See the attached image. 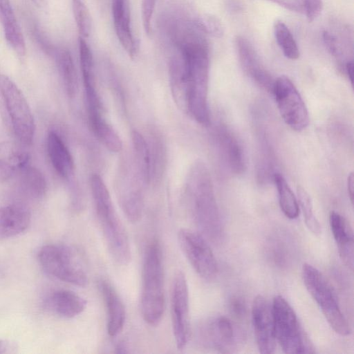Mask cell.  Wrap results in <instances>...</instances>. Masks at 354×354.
<instances>
[{
    "label": "cell",
    "mask_w": 354,
    "mask_h": 354,
    "mask_svg": "<svg viewBox=\"0 0 354 354\" xmlns=\"http://www.w3.org/2000/svg\"><path fill=\"white\" fill-rule=\"evenodd\" d=\"M302 9L305 12L308 22H313L322 13V0H302Z\"/></svg>",
    "instance_id": "obj_35"
},
{
    "label": "cell",
    "mask_w": 354,
    "mask_h": 354,
    "mask_svg": "<svg viewBox=\"0 0 354 354\" xmlns=\"http://www.w3.org/2000/svg\"><path fill=\"white\" fill-rule=\"evenodd\" d=\"M347 188L348 196L350 198L351 203L353 201V190H354V176L353 173H351L348 176L347 180Z\"/></svg>",
    "instance_id": "obj_40"
},
{
    "label": "cell",
    "mask_w": 354,
    "mask_h": 354,
    "mask_svg": "<svg viewBox=\"0 0 354 354\" xmlns=\"http://www.w3.org/2000/svg\"><path fill=\"white\" fill-rule=\"evenodd\" d=\"M0 109L7 125L22 144H32L35 122L24 94L6 75H0Z\"/></svg>",
    "instance_id": "obj_5"
},
{
    "label": "cell",
    "mask_w": 354,
    "mask_h": 354,
    "mask_svg": "<svg viewBox=\"0 0 354 354\" xmlns=\"http://www.w3.org/2000/svg\"><path fill=\"white\" fill-rule=\"evenodd\" d=\"M178 240L196 272L204 279H214L218 272V265L206 239L198 232L181 229L178 233Z\"/></svg>",
    "instance_id": "obj_11"
},
{
    "label": "cell",
    "mask_w": 354,
    "mask_h": 354,
    "mask_svg": "<svg viewBox=\"0 0 354 354\" xmlns=\"http://www.w3.org/2000/svg\"><path fill=\"white\" fill-rule=\"evenodd\" d=\"M28 153L12 142H0V182L9 180L28 163Z\"/></svg>",
    "instance_id": "obj_22"
},
{
    "label": "cell",
    "mask_w": 354,
    "mask_h": 354,
    "mask_svg": "<svg viewBox=\"0 0 354 354\" xmlns=\"http://www.w3.org/2000/svg\"><path fill=\"white\" fill-rule=\"evenodd\" d=\"M322 37L327 50L335 57H340L342 55V50L336 37L327 30L323 32Z\"/></svg>",
    "instance_id": "obj_36"
},
{
    "label": "cell",
    "mask_w": 354,
    "mask_h": 354,
    "mask_svg": "<svg viewBox=\"0 0 354 354\" xmlns=\"http://www.w3.org/2000/svg\"><path fill=\"white\" fill-rule=\"evenodd\" d=\"M271 91L285 123L297 132L305 129L309 124L308 109L292 82L281 75L274 80Z\"/></svg>",
    "instance_id": "obj_9"
},
{
    "label": "cell",
    "mask_w": 354,
    "mask_h": 354,
    "mask_svg": "<svg viewBox=\"0 0 354 354\" xmlns=\"http://www.w3.org/2000/svg\"><path fill=\"white\" fill-rule=\"evenodd\" d=\"M142 275V316L147 324L156 326L162 318L165 305L162 252L156 240L145 250Z\"/></svg>",
    "instance_id": "obj_4"
},
{
    "label": "cell",
    "mask_w": 354,
    "mask_h": 354,
    "mask_svg": "<svg viewBox=\"0 0 354 354\" xmlns=\"http://www.w3.org/2000/svg\"><path fill=\"white\" fill-rule=\"evenodd\" d=\"M38 260L46 273L60 281L81 287L88 282L85 267L77 251L71 246L44 245L38 253Z\"/></svg>",
    "instance_id": "obj_6"
},
{
    "label": "cell",
    "mask_w": 354,
    "mask_h": 354,
    "mask_svg": "<svg viewBox=\"0 0 354 354\" xmlns=\"http://www.w3.org/2000/svg\"><path fill=\"white\" fill-rule=\"evenodd\" d=\"M194 33L189 31L183 35L176 44L187 71L186 112L198 123L207 126L210 122L207 103L209 51L205 39Z\"/></svg>",
    "instance_id": "obj_1"
},
{
    "label": "cell",
    "mask_w": 354,
    "mask_h": 354,
    "mask_svg": "<svg viewBox=\"0 0 354 354\" xmlns=\"http://www.w3.org/2000/svg\"><path fill=\"white\" fill-rule=\"evenodd\" d=\"M5 37L11 48L20 57L26 55L25 39L19 24L3 28Z\"/></svg>",
    "instance_id": "obj_32"
},
{
    "label": "cell",
    "mask_w": 354,
    "mask_h": 354,
    "mask_svg": "<svg viewBox=\"0 0 354 354\" xmlns=\"http://www.w3.org/2000/svg\"><path fill=\"white\" fill-rule=\"evenodd\" d=\"M118 182L116 192L121 208L129 221L136 223L142 215V184H145L136 167L124 168Z\"/></svg>",
    "instance_id": "obj_12"
},
{
    "label": "cell",
    "mask_w": 354,
    "mask_h": 354,
    "mask_svg": "<svg viewBox=\"0 0 354 354\" xmlns=\"http://www.w3.org/2000/svg\"><path fill=\"white\" fill-rule=\"evenodd\" d=\"M252 322L260 353L271 354L275 351L276 338L272 306L262 295H257L252 305Z\"/></svg>",
    "instance_id": "obj_13"
},
{
    "label": "cell",
    "mask_w": 354,
    "mask_h": 354,
    "mask_svg": "<svg viewBox=\"0 0 354 354\" xmlns=\"http://www.w3.org/2000/svg\"><path fill=\"white\" fill-rule=\"evenodd\" d=\"M274 2L288 10L301 12L302 9V0H268Z\"/></svg>",
    "instance_id": "obj_37"
},
{
    "label": "cell",
    "mask_w": 354,
    "mask_h": 354,
    "mask_svg": "<svg viewBox=\"0 0 354 354\" xmlns=\"http://www.w3.org/2000/svg\"><path fill=\"white\" fill-rule=\"evenodd\" d=\"M197 28L209 35L221 38L224 34V28L220 19L211 14H203L195 21Z\"/></svg>",
    "instance_id": "obj_31"
},
{
    "label": "cell",
    "mask_w": 354,
    "mask_h": 354,
    "mask_svg": "<svg viewBox=\"0 0 354 354\" xmlns=\"http://www.w3.org/2000/svg\"><path fill=\"white\" fill-rule=\"evenodd\" d=\"M37 6H42L44 5L46 0H31Z\"/></svg>",
    "instance_id": "obj_43"
},
{
    "label": "cell",
    "mask_w": 354,
    "mask_h": 354,
    "mask_svg": "<svg viewBox=\"0 0 354 354\" xmlns=\"http://www.w3.org/2000/svg\"><path fill=\"white\" fill-rule=\"evenodd\" d=\"M304 283L333 329L342 336L348 335L351 327L343 315L331 286L322 273L308 263L302 267Z\"/></svg>",
    "instance_id": "obj_7"
},
{
    "label": "cell",
    "mask_w": 354,
    "mask_h": 354,
    "mask_svg": "<svg viewBox=\"0 0 354 354\" xmlns=\"http://www.w3.org/2000/svg\"><path fill=\"white\" fill-rule=\"evenodd\" d=\"M235 46L240 64L243 71L261 87L271 91L273 80L261 64L250 41L243 36H237Z\"/></svg>",
    "instance_id": "obj_14"
},
{
    "label": "cell",
    "mask_w": 354,
    "mask_h": 354,
    "mask_svg": "<svg viewBox=\"0 0 354 354\" xmlns=\"http://www.w3.org/2000/svg\"><path fill=\"white\" fill-rule=\"evenodd\" d=\"M127 346L124 342H120L115 347V352L118 353H128Z\"/></svg>",
    "instance_id": "obj_42"
},
{
    "label": "cell",
    "mask_w": 354,
    "mask_h": 354,
    "mask_svg": "<svg viewBox=\"0 0 354 354\" xmlns=\"http://www.w3.org/2000/svg\"><path fill=\"white\" fill-rule=\"evenodd\" d=\"M45 308L64 318H73L81 314L86 307V301L77 293L68 290H56L44 300Z\"/></svg>",
    "instance_id": "obj_18"
},
{
    "label": "cell",
    "mask_w": 354,
    "mask_h": 354,
    "mask_svg": "<svg viewBox=\"0 0 354 354\" xmlns=\"http://www.w3.org/2000/svg\"><path fill=\"white\" fill-rule=\"evenodd\" d=\"M47 149L57 174L64 178H69L74 171L73 160L62 138L55 131H50L48 135Z\"/></svg>",
    "instance_id": "obj_23"
},
{
    "label": "cell",
    "mask_w": 354,
    "mask_h": 354,
    "mask_svg": "<svg viewBox=\"0 0 354 354\" xmlns=\"http://www.w3.org/2000/svg\"><path fill=\"white\" fill-rule=\"evenodd\" d=\"M232 313L237 317H243L245 312V305L243 300L239 297H233L230 303Z\"/></svg>",
    "instance_id": "obj_38"
},
{
    "label": "cell",
    "mask_w": 354,
    "mask_h": 354,
    "mask_svg": "<svg viewBox=\"0 0 354 354\" xmlns=\"http://www.w3.org/2000/svg\"><path fill=\"white\" fill-rule=\"evenodd\" d=\"M18 349V346L15 342L8 339H0V354L16 353Z\"/></svg>",
    "instance_id": "obj_39"
},
{
    "label": "cell",
    "mask_w": 354,
    "mask_h": 354,
    "mask_svg": "<svg viewBox=\"0 0 354 354\" xmlns=\"http://www.w3.org/2000/svg\"><path fill=\"white\" fill-rule=\"evenodd\" d=\"M106 310V330L111 337H116L123 330L126 320L124 303L113 285L106 279L98 283Z\"/></svg>",
    "instance_id": "obj_15"
},
{
    "label": "cell",
    "mask_w": 354,
    "mask_h": 354,
    "mask_svg": "<svg viewBox=\"0 0 354 354\" xmlns=\"http://www.w3.org/2000/svg\"><path fill=\"white\" fill-rule=\"evenodd\" d=\"M57 64L68 95L75 96L77 79L73 59L68 50L62 49L57 54Z\"/></svg>",
    "instance_id": "obj_27"
},
{
    "label": "cell",
    "mask_w": 354,
    "mask_h": 354,
    "mask_svg": "<svg viewBox=\"0 0 354 354\" xmlns=\"http://www.w3.org/2000/svg\"><path fill=\"white\" fill-rule=\"evenodd\" d=\"M272 310L275 338L283 352L288 354L313 353L297 317L288 302L280 295L275 296Z\"/></svg>",
    "instance_id": "obj_8"
},
{
    "label": "cell",
    "mask_w": 354,
    "mask_h": 354,
    "mask_svg": "<svg viewBox=\"0 0 354 354\" xmlns=\"http://www.w3.org/2000/svg\"><path fill=\"white\" fill-rule=\"evenodd\" d=\"M186 194L192 216L200 234L209 241L218 240L222 233L220 213L210 174L201 160L190 169Z\"/></svg>",
    "instance_id": "obj_2"
},
{
    "label": "cell",
    "mask_w": 354,
    "mask_h": 354,
    "mask_svg": "<svg viewBox=\"0 0 354 354\" xmlns=\"http://www.w3.org/2000/svg\"><path fill=\"white\" fill-rule=\"evenodd\" d=\"M0 23L3 28L18 24L10 0H0Z\"/></svg>",
    "instance_id": "obj_34"
},
{
    "label": "cell",
    "mask_w": 354,
    "mask_h": 354,
    "mask_svg": "<svg viewBox=\"0 0 354 354\" xmlns=\"http://www.w3.org/2000/svg\"><path fill=\"white\" fill-rule=\"evenodd\" d=\"M111 11L117 37L129 56L133 58L138 44L131 28L129 0H111Z\"/></svg>",
    "instance_id": "obj_16"
},
{
    "label": "cell",
    "mask_w": 354,
    "mask_h": 354,
    "mask_svg": "<svg viewBox=\"0 0 354 354\" xmlns=\"http://www.w3.org/2000/svg\"><path fill=\"white\" fill-rule=\"evenodd\" d=\"M132 142L136 169L145 184L151 178L150 153L147 142L138 131L132 132Z\"/></svg>",
    "instance_id": "obj_25"
},
{
    "label": "cell",
    "mask_w": 354,
    "mask_h": 354,
    "mask_svg": "<svg viewBox=\"0 0 354 354\" xmlns=\"http://www.w3.org/2000/svg\"><path fill=\"white\" fill-rule=\"evenodd\" d=\"M297 196L307 227L314 234H319L322 232L321 225L313 212L312 201L309 194L303 187H298Z\"/></svg>",
    "instance_id": "obj_29"
},
{
    "label": "cell",
    "mask_w": 354,
    "mask_h": 354,
    "mask_svg": "<svg viewBox=\"0 0 354 354\" xmlns=\"http://www.w3.org/2000/svg\"><path fill=\"white\" fill-rule=\"evenodd\" d=\"M171 317L176 345L183 349L190 337V319L188 284L182 270L175 273L172 281Z\"/></svg>",
    "instance_id": "obj_10"
},
{
    "label": "cell",
    "mask_w": 354,
    "mask_h": 354,
    "mask_svg": "<svg viewBox=\"0 0 354 354\" xmlns=\"http://www.w3.org/2000/svg\"><path fill=\"white\" fill-rule=\"evenodd\" d=\"M274 181L277 189L279 205L285 216L296 218L299 213V203L284 177L279 173L274 174Z\"/></svg>",
    "instance_id": "obj_26"
},
{
    "label": "cell",
    "mask_w": 354,
    "mask_h": 354,
    "mask_svg": "<svg viewBox=\"0 0 354 354\" xmlns=\"http://www.w3.org/2000/svg\"><path fill=\"white\" fill-rule=\"evenodd\" d=\"M216 139L223 158L229 169L235 174L244 172V153L234 133L225 125H221L216 131Z\"/></svg>",
    "instance_id": "obj_19"
},
{
    "label": "cell",
    "mask_w": 354,
    "mask_h": 354,
    "mask_svg": "<svg viewBox=\"0 0 354 354\" xmlns=\"http://www.w3.org/2000/svg\"><path fill=\"white\" fill-rule=\"evenodd\" d=\"M157 0H142L141 17L145 33L149 35L151 32V19Z\"/></svg>",
    "instance_id": "obj_33"
},
{
    "label": "cell",
    "mask_w": 354,
    "mask_h": 354,
    "mask_svg": "<svg viewBox=\"0 0 354 354\" xmlns=\"http://www.w3.org/2000/svg\"><path fill=\"white\" fill-rule=\"evenodd\" d=\"M345 71L348 75L351 84L353 85V60L348 61L345 65Z\"/></svg>",
    "instance_id": "obj_41"
},
{
    "label": "cell",
    "mask_w": 354,
    "mask_h": 354,
    "mask_svg": "<svg viewBox=\"0 0 354 354\" xmlns=\"http://www.w3.org/2000/svg\"><path fill=\"white\" fill-rule=\"evenodd\" d=\"M19 189L25 197L37 200L44 196L47 184L43 174L36 167L25 166L19 172Z\"/></svg>",
    "instance_id": "obj_24"
},
{
    "label": "cell",
    "mask_w": 354,
    "mask_h": 354,
    "mask_svg": "<svg viewBox=\"0 0 354 354\" xmlns=\"http://www.w3.org/2000/svg\"><path fill=\"white\" fill-rule=\"evenodd\" d=\"M97 218L109 252L115 263L127 265L131 252L129 236L113 207L109 192L97 174L90 179Z\"/></svg>",
    "instance_id": "obj_3"
},
{
    "label": "cell",
    "mask_w": 354,
    "mask_h": 354,
    "mask_svg": "<svg viewBox=\"0 0 354 354\" xmlns=\"http://www.w3.org/2000/svg\"><path fill=\"white\" fill-rule=\"evenodd\" d=\"M274 35L285 57L292 60L298 59L299 50L297 44L289 28L281 21L275 22Z\"/></svg>",
    "instance_id": "obj_28"
},
{
    "label": "cell",
    "mask_w": 354,
    "mask_h": 354,
    "mask_svg": "<svg viewBox=\"0 0 354 354\" xmlns=\"http://www.w3.org/2000/svg\"><path fill=\"white\" fill-rule=\"evenodd\" d=\"M31 214L25 206L12 204L0 207V239L17 236L30 225Z\"/></svg>",
    "instance_id": "obj_21"
},
{
    "label": "cell",
    "mask_w": 354,
    "mask_h": 354,
    "mask_svg": "<svg viewBox=\"0 0 354 354\" xmlns=\"http://www.w3.org/2000/svg\"><path fill=\"white\" fill-rule=\"evenodd\" d=\"M329 222L339 256L344 263L353 270L354 242L352 227L343 216L334 211L330 214Z\"/></svg>",
    "instance_id": "obj_20"
},
{
    "label": "cell",
    "mask_w": 354,
    "mask_h": 354,
    "mask_svg": "<svg viewBox=\"0 0 354 354\" xmlns=\"http://www.w3.org/2000/svg\"><path fill=\"white\" fill-rule=\"evenodd\" d=\"M72 9L80 36L84 39L88 37L92 21L84 0H72Z\"/></svg>",
    "instance_id": "obj_30"
},
{
    "label": "cell",
    "mask_w": 354,
    "mask_h": 354,
    "mask_svg": "<svg viewBox=\"0 0 354 354\" xmlns=\"http://www.w3.org/2000/svg\"><path fill=\"white\" fill-rule=\"evenodd\" d=\"M203 329V339L215 349L230 352L236 344V335L230 319L225 316L218 317L207 324Z\"/></svg>",
    "instance_id": "obj_17"
}]
</instances>
